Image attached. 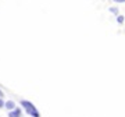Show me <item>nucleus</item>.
Masks as SVG:
<instances>
[{"label":"nucleus","instance_id":"nucleus-1","mask_svg":"<svg viewBox=\"0 0 125 117\" xmlns=\"http://www.w3.org/2000/svg\"><path fill=\"white\" fill-rule=\"evenodd\" d=\"M20 103H21V106H22V107L25 109V112H27V114H29L31 117H40L39 112H38V109L35 107V105L32 103V102L22 99L21 102H20Z\"/></svg>","mask_w":125,"mask_h":117},{"label":"nucleus","instance_id":"nucleus-2","mask_svg":"<svg viewBox=\"0 0 125 117\" xmlns=\"http://www.w3.org/2000/svg\"><path fill=\"white\" fill-rule=\"evenodd\" d=\"M21 114H22V110L20 107H15L14 110L9 112V117H21Z\"/></svg>","mask_w":125,"mask_h":117},{"label":"nucleus","instance_id":"nucleus-3","mask_svg":"<svg viewBox=\"0 0 125 117\" xmlns=\"http://www.w3.org/2000/svg\"><path fill=\"white\" fill-rule=\"evenodd\" d=\"M4 107L10 112V110H14L17 106H15V102H14V100H7V102H6V105H4Z\"/></svg>","mask_w":125,"mask_h":117},{"label":"nucleus","instance_id":"nucleus-4","mask_svg":"<svg viewBox=\"0 0 125 117\" xmlns=\"http://www.w3.org/2000/svg\"><path fill=\"white\" fill-rule=\"evenodd\" d=\"M115 20H117V23H118V24L121 25V24H124V21H125V17L122 15V14H118Z\"/></svg>","mask_w":125,"mask_h":117},{"label":"nucleus","instance_id":"nucleus-5","mask_svg":"<svg viewBox=\"0 0 125 117\" xmlns=\"http://www.w3.org/2000/svg\"><path fill=\"white\" fill-rule=\"evenodd\" d=\"M108 10H110V13H113L114 15H118V14H120V10L117 9V7H110Z\"/></svg>","mask_w":125,"mask_h":117},{"label":"nucleus","instance_id":"nucleus-6","mask_svg":"<svg viewBox=\"0 0 125 117\" xmlns=\"http://www.w3.org/2000/svg\"><path fill=\"white\" fill-rule=\"evenodd\" d=\"M4 105H6V102L3 100V98H0V109H3V107H4Z\"/></svg>","mask_w":125,"mask_h":117},{"label":"nucleus","instance_id":"nucleus-7","mask_svg":"<svg viewBox=\"0 0 125 117\" xmlns=\"http://www.w3.org/2000/svg\"><path fill=\"white\" fill-rule=\"evenodd\" d=\"M115 3H125V0H114Z\"/></svg>","mask_w":125,"mask_h":117},{"label":"nucleus","instance_id":"nucleus-8","mask_svg":"<svg viewBox=\"0 0 125 117\" xmlns=\"http://www.w3.org/2000/svg\"><path fill=\"white\" fill-rule=\"evenodd\" d=\"M3 96H4V95H3V91L0 89V98H3Z\"/></svg>","mask_w":125,"mask_h":117}]
</instances>
